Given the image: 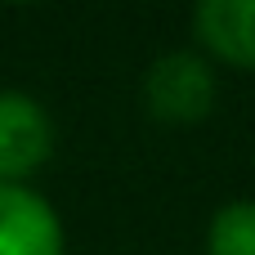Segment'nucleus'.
Wrapping results in <instances>:
<instances>
[{"label":"nucleus","mask_w":255,"mask_h":255,"mask_svg":"<svg viewBox=\"0 0 255 255\" xmlns=\"http://www.w3.org/2000/svg\"><path fill=\"white\" fill-rule=\"evenodd\" d=\"M193 36L215 63L255 72V0H202L193 9Z\"/></svg>","instance_id":"obj_4"},{"label":"nucleus","mask_w":255,"mask_h":255,"mask_svg":"<svg viewBox=\"0 0 255 255\" xmlns=\"http://www.w3.org/2000/svg\"><path fill=\"white\" fill-rule=\"evenodd\" d=\"M0 255H67V229L31 184H0Z\"/></svg>","instance_id":"obj_3"},{"label":"nucleus","mask_w":255,"mask_h":255,"mask_svg":"<svg viewBox=\"0 0 255 255\" xmlns=\"http://www.w3.org/2000/svg\"><path fill=\"white\" fill-rule=\"evenodd\" d=\"M206 255H255V197H233L211 215Z\"/></svg>","instance_id":"obj_5"},{"label":"nucleus","mask_w":255,"mask_h":255,"mask_svg":"<svg viewBox=\"0 0 255 255\" xmlns=\"http://www.w3.org/2000/svg\"><path fill=\"white\" fill-rule=\"evenodd\" d=\"M220 94L215 63L197 49H166L143 72V108L166 126H193L211 117Z\"/></svg>","instance_id":"obj_1"},{"label":"nucleus","mask_w":255,"mask_h":255,"mask_svg":"<svg viewBox=\"0 0 255 255\" xmlns=\"http://www.w3.org/2000/svg\"><path fill=\"white\" fill-rule=\"evenodd\" d=\"M54 143L49 108L27 90H0V184H27L54 157Z\"/></svg>","instance_id":"obj_2"}]
</instances>
